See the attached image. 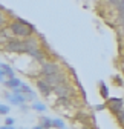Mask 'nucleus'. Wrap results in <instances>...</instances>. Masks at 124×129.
<instances>
[{
	"instance_id": "obj_1",
	"label": "nucleus",
	"mask_w": 124,
	"mask_h": 129,
	"mask_svg": "<svg viewBox=\"0 0 124 129\" xmlns=\"http://www.w3.org/2000/svg\"><path fill=\"white\" fill-rule=\"evenodd\" d=\"M9 31L12 32V34L15 36V37H25V39H28V37H32V32L35 31L34 29V26L32 25H29V23H26L23 19H15L11 25H9Z\"/></svg>"
},
{
	"instance_id": "obj_2",
	"label": "nucleus",
	"mask_w": 124,
	"mask_h": 129,
	"mask_svg": "<svg viewBox=\"0 0 124 129\" xmlns=\"http://www.w3.org/2000/svg\"><path fill=\"white\" fill-rule=\"evenodd\" d=\"M5 48H6L8 52H14V54H26V43H25V40L8 39Z\"/></svg>"
},
{
	"instance_id": "obj_3",
	"label": "nucleus",
	"mask_w": 124,
	"mask_h": 129,
	"mask_svg": "<svg viewBox=\"0 0 124 129\" xmlns=\"http://www.w3.org/2000/svg\"><path fill=\"white\" fill-rule=\"evenodd\" d=\"M54 92L58 95V97H66V99H71V97H74L75 95V89L66 82V83H61V85H58V86H55L54 88Z\"/></svg>"
},
{
	"instance_id": "obj_4",
	"label": "nucleus",
	"mask_w": 124,
	"mask_h": 129,
	"mask_svg": "<svg viewBox=\"0 0 124 129\" xmlns=\"http://www.w3.org/2000/svg\"><path fill=\"white\" fill-rule=\"evenodd\" d=\"M60 66H58V63L57 61H43L41 63V74L44 77H48V75H54L57 72H60Z\"/></svg>"
},
{
	"instance_id": "obj_5",
	"label": "nucleus",
	"mask_w": 124,
	"mask_h": 129,
	"mask_svg": "<svg viewBox=\"0 0 124 129\" xmlns=\"http://www.w3.org/2000/svg\"><path fill=\"white\" fill-rule=\"evenodd\" d=\"M44 80L48 82L51 86H52V89L55 88V86H58V85H61V83H66L68 82V77H66V74L65 72H57V74H54V75H48V77H44Z\"/></svg>"
},
{
	"instance_id": "obj_6",
	"label": "nucleus",
	"mask_w": 124,
	"mask_h": 129,
	"mask_svg": "<svg viewBox=\"0 0 124 129\" xmlns=\"http://www.w3.org/2000/svg\"><path fill=\"white\" fill-rule=\"evenodd\" d=\"M106 106L110 109L112 114H115V115H116L119 111H122V109H124V102H122V99H119V97H115V99H107Z\"/></svg>"
},
{
	"instance_id": "obj_7",
	"label": "nucleus",
	"mask_w": 124,
	"mask_h": 129,
	"mask_svg": "<svg viewBox=\"0 0 124 129\" xmlns=\"http://www.w3.org/2000/svg\"><path fill=\"white\" fill-rule=\"evenodd\" d=\"M12 77H15L12 68L9 64H6L5 61H2L0 63V80H2V83L5 82V78H12Z\"/></svg>"
},
{
	"instance_id": "obj_8",
	"label": "nucleus",
	"mask_w": 124,
	"mask_h": 129,
	"mask_svg": "<svg viewBox=\"0 0 124 129\" xmlns=\"http://www.w3.org/2000/svg\"><path fill=\"white\" fill-rule=\"evenodd\" d=\"M6 99L12 103V105H15V106H22L25 102H26V97H25V94H15V92H11V94H6Z\"/></svg>"
},
{
	"instance_id": "obj_9",
	"label": "nucleus",
	"mask_w": 124,
	"mask_h": 129,
	"mask_svg": "<svg viewBox=\"0 0 124 129\" xmlns=\"http://www.w3.org/2000/svg\"><path fill=\"white\" fill-rule=\"evenodd\" d=\"M37 88H38V91H40V94L41 95H49L51 92H54V89H52V86L46 82V80H38L37 82Z\"/></svg>"
},
{
	"instance_id": "obj_10",
	"label": "nucleus",
	"mask_w": 124,
	"mask_h": 129,
	"mask_svg": "<svg viewBox=\"0 0 124 129\" xmlns=\"http://www.w3.org/2000/svg\"><path fill=\"white\" fill-rule=\"evenodd\" d=\"M3 85L8 88V89H15V88H20L23 83H22V80L20 78H17V77H12V78H6L5 82H3Z\"/></svg>"
},
{
	"instance_id": "obj_11",
	"label": "nucleus",
	"mask_w": 124,
	"mask_h": 129,
	"mask_svg": "<svg viewBox=\"0 0 124 129\" xmlns=\"http://www.w3.org/2000/svg\"><path fill=\"white\" fill-rule=\"evenodd\" d=\"M40 126H41L43 129H51V127H54L52 118L46 117V115H41V117H40Z\"/></svg>"
},
{
	"instance_id": "obj_12",
	"label": "nucleus",
	"mask_w": 124,
	"mask_h": 129,
	"mask_svg": "<svg viewBox=\"0 0 124 129\" xmlns=\"http://www.w3.org/2000/svg\"><path fill=\"white\" fill-rule=\"evenodd\" d=\"M100 95L106 100L109 99V89H107V86L104 85V82H100Z\"/></svg>"
},
{
	"instance_id": "obj_13",
	"label": "nucleus",
	"mask_w": 124,
	"mask_h": 129,
	"mask_svg": "<svg viewBox=\"0 0 124 129\" xmlns=\"http://www.w3.org/2000/svg\"><path fill=\"white\" fill-rule=\"evenodd\" d=\"M31 108H32L34 111H38V112H44V111H46V106H44L43 103H40V102H34Z\"/></svg>"
},
{
	"instance_id": "obj_14",
	"label": "nucleus",
	"mask_w": 124,
	"mask_h": 129,
	"mask_svg": "<svg viewBox=\"0 0 124 129\" xmlns=\"http://www.w3.org/2000/svg\"><path fill=\"white\" fill-rule=\"evenodd\" d=\"M52 123H54L55 129H65L66 127L65 123H63V120H60V118H52Z\"/></svg>"
},
{
	"instance_id": "obj_15",
	"label": "nucleus",
	"mask_w": 124,
	"mask_h": 129,
	"mask_svg": "<svg viewBox=\"0 0 124 129\" xmlns=\"http://www.w3.org/2000/svg\"><path fill=\"white\" fill-rule=\"evenodd\" d=\"M116 120H118V123H119V126L124 129V109L122 111H119L118 114H116Z\"/></svg>"
},
{
	"instance_id": "obj_16",
	"label": "nucleus",
	"mask_w": 124,
	"mask_h": 129,
	"mask_svg": "<svg viewBox=\"0 0 124 129\" xmlns=\"http://www.w3.org/2000/svg\"><path fill=\"white\" fill-rule=\"evenodd\" d=\"M0 114L2 115H6V114H9V106L8 105H0Z\"/></svg>"
},
{
	"instance_id": "obj_17",
	"label": "nucleus",
	"mask_w": 124,
	"mask_h": 129,
	"mask_svg": "<svg viewBox=\"0 0 124 129\" xmlns=\"http://www.w3.org/2000/svg\"><path fill=\"white\" fill-rule=\"evenodd\" d=\"M112 82H113V85H116V86H122V80H121L119 75H113V77H112Z\"/></svg>"
},
{
	"instance_id": "obj_18",
	"label": "nucleus",
	"mask_w": 124,
	"mask_h": 129,
	"mask_svg": "<svg viewBox=\"0 0 124 129\" xmlns=\"http://www.w3.org/2000/svg\"><path fill=\"white\" fill-rule=\"evenodd\" d=\"M77 120H80V121H83L84 124L87 123V115L84 114V112H78V115H77Z\"/></svg>"
},
{
	"instance_id": "obj_19",
	"label": "nucleus",
	"mask_w": 124,
	"mask_h": 129,
	"mask_svg": "<svg viewBox=\"0 0 124 129\" xmlns=\"http://www.w3.org/2000/svg\"><path fill=\"white\" fill-rule=\"evenodd\" d=\"M116 9H118V12L124 11V0H119V2L116 3Z\"/></svg>"
},
{
	"instance_id": "obj_20",
	"label": "nucleus",
	"mask_w": 124,
	"mask_h": 129,
	"mask_svg": "<svg viewBox=\"0 0 124 129\" xmlns=\"http://www.w3.org/2000/svg\"><path fill=\"white\" fill-rule=\"evenodd\" d=\"M5 124H6V126H12V124H14V118L6 117V118H5Z\"/></svg>"
},
{
	"instance_id": "obj_21",
	"label": "nucleus",
	"mask_w": 124,
	"mask_h": 129,
	"mask_svg": "<svg viewBox=\"0 0 124 129\" xmlns=\"http://www.w3.org/2000/svg\"><path fill=\"white\" fill-rule=\"evenodd\" d=\"M119 22L124 25V11H121V12H119Z\"/></svg>"
},
{
	"instance_id": "obj_22",
	"label": "nucleus",
	"mask_w": 124,
	"mask_h": 129,
	"mask_svg": "<svg viewBox=\"0 0 124 129\" xmlns=\"http://www.w3.org/2000/svg\"><path fill=\"white\" fill-rule=\"evenodd\" d=\"M0 129H15V127H14V126H6V124H3Z\"/></svg>"
},
{
	"instance_id": "obj_23",
	"label": "nucleus",
	"mask_w": 124,
	"mask_h": 129,
	"mask_svg": "<svg viewBox=\"0 0 124 129\" xmlns=\"http://www.w3.org/2000/svg\"><path fill=\"white\" fill-rule=\"evenodd\" d=\"M97 109H98V111H101V109H104V105H98V106H97Z\"/></svg>"
},
{
	"instance_id": "obj_24",
	"label": "nucleus",
	"mask_w": 124,
	"mask_h": 129,
	"mask_svg": "<svg viewBox=\"0 0 124 129\" xmlns=\"http://www.w3.org/2000/svg\"><path fill=\"white\" fill-rule=\"evenodd\" d=\"M81 129H94V126H92V127H90V126H83Z\"/></svg>"
},
{
	"instance_id": "obj_25",
	"label": "nucleus",
	"mask_w": 124,
	"mask_h": 129,
	"mask_svg": "<svg viewBox=\"0 0 124 129\" xmlns=\"http://www.w3.org/2000/svg\"><path fill=\"white\" fill-rule=\"evenodd\" d=\"M32 129H43V127H41V126H34Z\"/></svg>"
},
{
	"instance_id": "obj_26",
	"label": "nucleus",
	"mask_w": 124,
	"mask_h": 129,
	"mask_svg": "<svg viewBox=\"0 0 124 129\" xmlns=\"http://www.w3.org/2000/svg\"><path fill=\"white\" fill-rule=\"evenodd\" d=\"M122 36H124V31H122Z\"/></svg>"
},
{
	"instance_id": "obj_27",
	"label": "nucleus",
	"mask_w": 124,
	"mask_h": 129,
	"mask_svg": "<svg viewBox=\"0 0 124 129\" xmlns=\"http://www.w3.org/2000/svg\"><path fill=\"white\" fill-rule=\"evenodd\" d=\"M65 129H66V127H65Z\"/></svg>"
}]
</instances>
